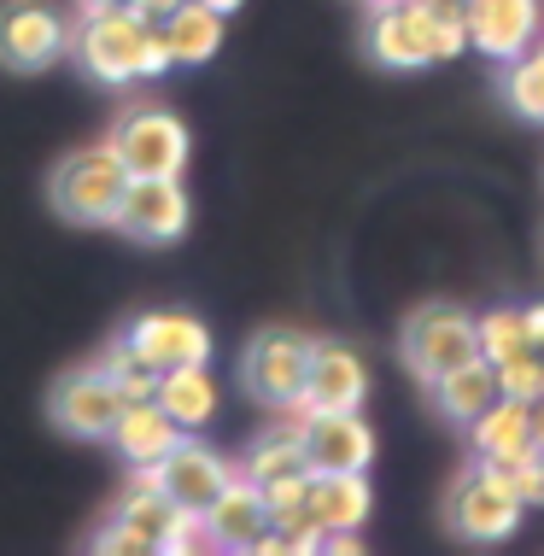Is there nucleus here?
Returning a JSON list of instances; mask_svg holds the SVG:
<instances>
[{
	"mask_svg": "<svg viewBox=\"0 0 544 556\" xmlns=\"http://www.w3.org/2000/svg\"><path fill=\"white\" fill-rule=\"evenodd\" d=\"M83 12H105V7H124V0H77Z\"/></svg>",
	"mask_w": 544,
	"mask_h": 556,
	"instance_id": "36",
	"label": "nucleus"
},
{
	"mask_svg": "<svg viewBox=\"0 0 544 556\" xmlns=\"http://www.w3.org/2000/svg\"><path fill=\"white\" fill-rule=\"evenodd\" d=\"M124 528H135L147 539V545L159 551V539L170 533V521L181 516V504L170 498V492L159 486V463H135V480H129V492L117 498V509H112Z\"/></svg>",
	"mask_w": 544,
	"mask_h": 556,
	"instance_id": "20",
	"label": "nucleus"
},
{
	"mask_svg": "<svg viewBox=\"0 0 544 556\" xmlns=\"http://www.w3.org/2000/svg\"><path fill=\"white\" fill-rule=\"evenodd\" d=\"M527 433H533V451H544V393L527 399Z\"/></svg>",
	"mask_w": 544,
	"mask_h": 556,
	"instance_id": "34",
	"label": "nucleus"
},
{
	"mask_svg": "<svg viewBox=\"0 0 544 556\" xmlns=\"http://www.w3.org/2000/svg\"><path fill=\"white\" fill-rule=\"evenodd\" d=\"M112 153L129 176H181L188 170V124L164 106H135L117 117Z\"/></svg>",
	"mask_w": 544,
	"mask_h": 556,
	"instance_id": "3",
	"label": "nucleus"
},
{
	"mask_svg": "<svg viewBox=\"0 0 544 556\" xmlns=\"http://www.w3.org/2000/svg\"><path fill=\"white\" fill-rule=\"evenodd\" d=\"M305 440H299V428L287 433H264V440L246 445V457H240V480H252V486H269V480L281 475H305Z\"/></svg>",
	"mask_w": 544,
	"mask_h": 556,
	"instance_id": "24",
	"label": "nucleus"
},
{
	"mask_svg": "<svg viewBox=\"0 0 544 556\" xmlns=\"http://www.w3.org/2000/svg\"><path fill=\"white\" fill-rule=\"evenodd\" d=\"M211 12H223V18H229V12H240V0H205Z\"/></svg>",
	"mask_w": 544,
	"mask_h": 556,
	"instance_id": "37",
	"label": "nucleus"
},
{
	"mask_svg": "<svg viewBox=\"0 0 544 556\" xmlns=\"http://www.w3.org/2000/svg\"><path fill=\"white\" fill-rule=\"evenodd\" d=\"M299 440H305L311 469H363L369 475V463H375V428L357 410H305Z\"/></svg>",
	"mask_w": 544,
	"mask_h": 556,
	"instance_id": "11",
	"label": "nucleus"
},
{
	"mask_svg": "<svg viewBox=\"0 0 544 556\" xmlns=\"http://www.w3.org/2000/svg\"><path fill=\"white\" fill-rule=\"evenodd\" d=\"M153 399L164 404V416H170L181 433H193V428H205L211 416H217L223 387L211 381L205 364H181V369H159V393Z\"/></svg>",
	"mask_w": 544,
	"mask_h": 556,
	"instance_id": "18",
	"label": "nucleus"
},
{
	"mask_svg": "<svg viewBox=\"0 0 544 556\" xmlns=\"http://www.w3.org/2000/svg\"><path fill=\"white\" fill-rule=\"evenodd\" d=\"M100 369L112 375V387H117V393H124V404H135V399H153V393H159V369L147 364V357L135 352L129 340H117L112 352L100 357Z\"/></svg>",
	"mask_w": 544,
	"mask_h": 556,
	"instance_id": "26",
	"label": "nucleus"
},
{
	"mask_svg": "<svg viewBox=\"0 0 544 556\" xmlns=\"http://www.w3.org/2000/svg\"><path fill=\"white\" fill-rule=\"evenodd\" d=\"M164 41H170L176 65H205L223 48V12H211L205 0H181L170 18H164Z\"/></svg>",
	"mask_w": 544,
	"mask_h": 556,
	"instance_id": "22",
	"label": "nucleus"
},
{
	"mask_svg": "<svg viewBox=\"0 0 544 556\" xmlns=\"http://www.w3.org/2000/svg\"><path fill=\"white\" fill-rule=\"evenodd\" d=\"M375 509V492L363 469H311L305 475V516L316 539L322 533H357Z\"/></svg>",
	"mask_w": 544,
	"mask_h": 556,
	"instance_id": "14",
	"label": "nucleus"
},
{
	"mask_svg": "<svg viewBox=\"0 0 544 556\" xmlns=\"http://www.w3.org/2000/svg\"><path fill=\"white\" fill-rule=\"evenodd\" d=\"M105 440L124 451L129 463H159L164 451L181 440V428L164 416L159 399H135V404H124V410H117V422H112V433H105Z\"/></svg>",
	"mask_w": 544,
	"mask_h": 556,
	"instance_id": "19",
	"label": "nucleus"
},
{
	"mask_svg": "<svg viewBox=\"0 0 544 556\" xmlns=\"http://www.w3.org/2000/svg\"><path fill=\"white\" fill-rule=\"evenodd\" d=\"M200 521H205L211 551H258V539L269 533V504L252 480H229V486L200 509Z\"/></svg>",
	"mask_w": 544,
	"mask_h": 556,
	"instance_id": "16",
	"label": "nucleus"
},
{
	"mask_svg": "<svg viewBox=\"0 0 544 556\" xmlns=\"http://www.w3.org/2000/svg\"><path fill=\"white\" fill-rule=\"evenodd\" d=\"M527 340H533V352H539V364H544V305L527 311Z\"/></svg>",
	"mask_w": 544,
	"mask_h": 556,
	"instance_id": "35",
	"label": "nucleus"
},
{
	"mask_svg": "<svg viewBox=\"0 0 544 556\" xmlns=\"http://www.w3.org/2000/svg\"><path fill=\"white\" fill-rule=\"evenodd\" d=\"M369 7H387V0H369Z\"/></svg>",
	"mask_w": 544,
	"mask_h": 556,
	"instance_id": "38",
	"label": "nucleus"
},
{
	"mask_svg": "<svg viewBox=\"0 0 544 556\" xmlns=\"http://www.w3.org/2000/svg\"><path fill=\"white\" fill-rule=\"evenodd\" d=\"M305 369H311V340L287 334V328L258 334L246 345V357H240V381L264 404H276V410H299L305 404Z\"/></svg>",
	"mask_w": 544,
	"mask_h": 556,
	"instance_id": "5",
	"label": "nucleus"
},
{
	"mask_svg": "<svg viewBox=\"0 0 544 556\" xmlns=\"http://www.w3.org/2000/svg\"><path fill=\"white\" fill-rule=\"evenodd\" d=\"M475 340H480V357L486 364H504V357L527 352V311H486V317L475 323Z\"/></svg>",
	"mask_w": 544,
	"mask_h": 556,
	"instance_id": "27",
	"label": "nucleus"
},
{
	"mask_svg": "<svg viewBox=\"0 0 544 556\" xmlns=\"http://www.w3.org/2000/svg\"><path fill=\"white\" fill-rule=\"evenodd\" d=\"M369 53L381 59L387 71L440 65V59H433V12L421 7V0H387V7H375Z\"/></svg>",
	"mask_w": 544,
	"mask_h": 556,
	"instance_id": "10",
	"label": "nucleus"
},
{
	"mask_svg": "<svg viewBox=\"0 0 544 556\" xmlns=\"http://www.w3.org/2000/svg\"><path fill=\"white\" fill-rule=\"evenodd\" d=\"M94 551H112V556H153V545H147L135 528H124V521H105V533H94Z\"/></svg>",
	"mask_w": 544,
	"mask_h": 556,
	"instance_id": "31",
	"label": "nucleus"
},
{
	"mask_svg": "<svg viewBox=\"0 0 544 556\" xmlns=\"http://www.w3.org/2000/svg\"><path fill=\"white\" fill-rule=\"evenodd\" d=\"M492 399H497V369L486 364V357H468L463 369H451V375L433 381V404H440V416H445V422H457V428L475 422Z\"/></svg>",
	"mask_w": 544,
	"mask_h": 556,
	"instance_id": "21",
	"label": "nucleus"
},
{
	"mask_svg": "<svg viewBox=\"0 0 544 556\" xmlns=\"http://www.w3.org/2000/svg\"><path fill=\"white\" fill-rule=\"evenodd\" d=\"M398 352H404V369H410L416 381L433 387L440 375L463 369L468 357H480L475 317L457 311V305H421V311H410V323H404Z\"/></svg>",
	"mask_w": 544,
	"mask_h": 556,
	"instance_id": "2",
	"label": "nucleus"
},
{
	"mask_svg": "<svg viewBox=\"0 0 544 556\" xmlns=\"http://www.w3.org/2000/svg\"><path fill=\"white\" fill-rule=\"evenodd\" d=\"M124 193H129V170H124V159L112 153V141L59 159V170H53L59 217L83 223V229H112L117 212H124Z\"/></svg>",
	"mask_w": 544,
	"mask_h": 556,
	"instance_id": "1",
	"label": "nucleus"
},
{
	"mask_svg": "<svg viewBox=\"0 0 544 556\" xmlns=\"http://www.w3.org/2000/svg\"><path fill=\"white\" fill-rule=\"evenodd\" d=\"M176 59H170V41H164V24H147L141 36V77H164Z\"/></svg>",
	"mask_w": 544,
	"mask_h": 556,
	"instance_id": "32",
	"label": "nucleus"
},
{
	"mask_svg": "<svg viewBox=\"0 0 544 556\" xmlns=\"http://www.w3.org/2000/svg\"><path fill=\"white\" fill-rule=\"evenodd\" d=\"M480 469L492 480H504L521 498V509L544 504V451H516V457H480Z\"/></svg>",
	"mask_w": 544,
	"mask_h": 556,
	"instance_id": "25",
	"label": "nucleus"
},
{
	"mask_svg": "<svg viewBox=\"0 0 544 556\" xmlns=\"http://www.w3.org/2000/svg\"><path fill=\"white\" fill-rule=\"evenodd\" d=\"M445 528L457 539H468V545H497V539H509L521 528V498L504 480L475 469L445 492Z\"/></svg>",
	"mask_w": 544,
	"mask_h": 556,
	"instance_id": "6",
	"label": "nucleus"
},
{
	"mask_svg": "<svg viewBox=\"0 0 544 556\" xmlns=\"http://www.w3.org/2000/svg\"><path fill=\"white\" fill-rule=\"evenodd\" d=\"M65 48V24L48 0H0V65L7 71H48Z\"/></svg>",
	"mask_w": 544,
	"mask_h": 556,
	"instance_id": "8",
	"label": "nucleus"
},
{
	"mask_svg": "<svg viewBox=\"0 0 544 556\" xmlns=\"http://www.w3.org/2000/svg\"><path fill=\"white\" fill-rule=\"evenodd\" d=\"M504 94L527 124H544V48L516 53V65H509V77H504Z\"/></svg>",
	"mask_w": 544,
	"mask_h": 556,
	"instance_id": "28",
	"label": "nucleus"
},
{
	"mask_svg": "<svg viewBox=\"0 0 544 556\" xmlns=\"http://www.w3.org/2000/svg\"><path fill=\"white\" fill-rule=\"evenodd\" d=\"M539 36V0H468V48L486 59H516Z\"/></svg>",
	"mask_w": 544,
	"mask_h": 556,
	"instance_id": "17",
	"label": "nucleus"
},
{
	"mask_svg": "<svg viewBox=\"0 0 544 556\" xmlns=\"http://www.w3.org/2000/svg\"><path fill=\"white\" fill-rule=\"evenodd\" d=\"M112 229H124L129 240H147V247L181 240L188 235V188H181V176H129L124 212H117Z\"/></svg>",
	"mask_w": 544,
	"mask_h": 556,
	"instance_id": "7",
	"label": "nucleus"
},
{
	"mask_svg": "<svg viewBox=\"0 0 544 556\" xmlns=\"http://www.w3.org/2000/svg\"><path fill=\"white\" fill-rule=\"evenodd\" d=\"M153 369H181V364H211V328L188 311H147L124 334Z\"/></svg>",
	"mask_w": 544,
	"mask_h": 556,
	"instance_id": "12",
	"label": "nucleus"
},
{
	"mask_svg": "<svg viewBox=\"0 0 544 556\" xmlns=\"http://www.w3.org/2000/svg\"><path fill=\"white\" fill-rule=\"evenodd\" d=\"M229 480H235L229 463H223L211 445L188 440V433H181V440L159 457V486L170 492V498H176L181 509H193V516H200V509H205L211 498H217V492L229 486Z\"/></svg>",
	"mask_w": 544,
	"mask_h": 556,
	"instance_id": "15",
	"label": "nucleus"
},
{
	"mask_svg": "<svg viewBox=\"0 0 544 556\" xmlns=\"http://www.w3.org/2000/svg\"><path fill=\"white\" fill-rule=\"evenodd\" d=\"M205 545H211V539H205V521L193 516V509H181V516L170 521V533L159 539V551H164V556H181V551H205Z\"/></svg>",
	"mask_w": 544,
	"mask_h": 556,
	"instance_id": "30",
	"label": "nucleus"
},
{
	"mask_svg": "<svg viewBox=\"0 0 544 556\" xmlns=\"http://www.w3.org/2000/svg\"><path fill=\"white\" fill-rule=\"evenodd\" d=\"M492 369H497V393H509V399H539L544 393V364H539L533 345L516 357H504V364H492Z\"/></svg>",
	"mask_w": 544,
	"mask_h": 556,
	"instance_id": "29",
	"label": "nucleus"
},
{
	"mask_svg": "<svg viewBox=\"0 0 544 556\" xmlns=\"http://www.w3.org/2000/svg\"><path fill=\"white\" fill-rule=\"evenodd\" d=\"M363 399H369V369H363V357L340 340H311L305 404H299V410H363Z\"/></svg>",
	"mask_w": 544,
	"mask_h": 556,
	"instance_id": "13",
	"label": "nucleus"
},
{
	"mask_svg": "<svg viewBox=\"0 0 544 556\" xmlns=\"http://www.w3.org/2000/svg\"><path fill=\"white\" fill-rule=\"evenodd\" d=\"M468 440H475L480 457H516V451H533V433H527V399L497 393L486 410L468 422Z\"/></svg>",
	"mask_w": 544,
	"mask_h": 556,
	"instance_id": "23",
	"label": "nucleus"
},
{
	"mask_svg": "<svg viewBox=\"0 0 544 556\" xmlns=\"http://www.w3.org/2000/svg\"><path fill=\"white\" fill-rule=\"evenodd\" d=\"M124 7H129L141 24H164V18H170V12L181 7V0H124Z\"/></svg>",
	"mask_w": 544,
	"mask_h": 556,
	"instance_id": "33",
	"label": "nucleus"
},
{
	"mask_svg": "<svg viewBox=\"0 0 544 556\" xmlns=\"http://www.w3.org/2000/svg\"><path fill=\"white\" fill-rule=\"evenodd\" d=\"M117 410H124V393L112 387V375L100 364L71 369L65 381L53 387V422L65 433H77V440H105L117 422Z\"/></svg>",
	"mask_w": 544,
	"mask_h": 556,
	"instance_id": "9",
	"label": "nucleus"
},
{
	"mask_svg": "<svg viewBox=\"0 0 544 556\" xmlns=\"http://www.w3.org/2000/svg\"><path fill=\"white\" fill-rule=\"evenodd\" d=\"M141 36L147 24L135 18L129 7H105V12H83L77 29V59L83 71L105 88H124L141 77Z\"/></svg>",
	"mask_w": 544,
	"mask_h": 556,
	"instance_id": "4",
	"label": "nucleus"
}]
</instances>
